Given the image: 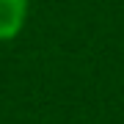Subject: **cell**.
Segmentation results:
<instances>
[{
  "label": "cell",
  "mask_w": 124,
  "mask_h": 124,
  "mask_svg": "<svg viewBox=\"0 0 124 124\" xmlns=\"http://www.w3.org/2000/svg\"><path fill=\"white\" fill-rule=\"evenodd\" d=\"M28 0H0V41L19 33L25 22Z\"/></svg>",
  "instance_id": "obj_1"
}]
</instances>
